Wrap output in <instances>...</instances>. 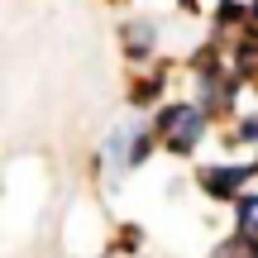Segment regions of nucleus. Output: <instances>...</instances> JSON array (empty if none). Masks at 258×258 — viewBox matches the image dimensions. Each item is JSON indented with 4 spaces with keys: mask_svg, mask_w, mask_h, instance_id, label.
<instances>
[{
    "mask_svg": "<svg viewBox=\"0 0 258 258\" xmlns=\"http://www.w3.org/2000/svg\"><path fill=\"white\" fill-rule=\"evenodd\" d=\"M158 124H163V134L172 139V148H191L206 120H201V110H196V105H167V110L158 115Z\"/></svg>",
    "mask_w": 258,
    "mask_h": 258,
    "instance_id": "obj_1",
    "label": "nucleus"
},
{
    "mask_svg": "<svg viewBox=\"0 0 258 258\" xmlns=\"http://www.w3.org/2000/svg\"><path fill=\"white\" fill-rule=\"evenodd\" d=\"M244 177H253V167H211V172H201V186L211 196H230L244 186Z\"/></svg>",
    "mask_w": 258,
    "mask_h": 258,
    "instance_id": "obj_2",
    "label": "nucleus"
},
{
    "mask_svg": "<svg viewBox=\"0 0 258 258\" xmlns=\"http://www.w3.org/2000/svg\"><path fill=\"white\" fill-rule=\"evenodd\" d=\"M239 230L244 234H258V196H249V201L239 206Z\"/></svg>",
    "mask_w": 258,
    "mask_h": 258,
    "instance_id": "obj_3",
    "label": "nucleus"
},
{
    "mask_svg": "<svg viewBox=\"0 0 258 258\" xmlns=\"http://www.w3.org/2000/svg\"><path fill=\"white\" fill-rule=\"evenodd\" d=\"M124 129H120V134H110V144H105V158H110V163H124V153H129V144H124Z\"/></svg>",
    "mask_w": 258,
    "mask_h": 258,
    "instance_id": "obj_4",
    "label": "nucleus"
},
{
    "mask_svg": "<svg viewBox=\"0 0 258 258\" xmlns=\"http://www.w3.org/2000/svg\"><path fill=\"white\" fill-rule=\"evenodd\" d=\"M148 38H153V29H144V24H139V29H129V48H134V53H144V48H148Z\"/></svg>",
    "mask_w": 258,
    "mask_h": 258,
    "instance_id": "obj_5",
    "label": "nucleus"
},
{
    "mask_svg": "<svg viewBox=\"0 0 258 258\" xmlns=\"http://www.w3.org/2000/svg\"><path fill=\"white\" fill-rule=\"evenodd\" d=\"M244 139H253V144H258V115H253V120H244Z\"/></svg>",
    "mask_w": 258,
    "mask_h": 258,
    "instance_id": "obj_6",
    "label": "nucleus"
},
{
    "mask_svg": "<svg viewBox=\"0 0 258 258\" xmlns=\"http://www.w3.org/2000/svg\"><path fill=\"white\" fill-rule=\"evenodd\" d=\"M253 19H258V0H253Z\"/></svg>",
    "mask_w": 258,
    "mask_h": 258,
    "instance_id": "obj_7",
    "label": "nucleus"
}]
</instances>
